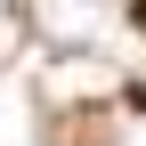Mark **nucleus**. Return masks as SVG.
Here are the masks:
<instances>
[{"label": "nucleus", "mask_w": 146, "mask_h": 146, "mask_svg": "<svg viewBox=\"0 0 146 146\" xmlns=\"http://www.w3.org/2000/svg\"><path fill=\"white\" fill-rule=\"evenodd\" d=\"M130 16H138V33H146V0H138V8H130Z\"/></svg>", "instance_id": "1"}]
</instances>
